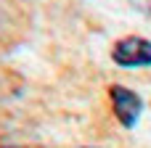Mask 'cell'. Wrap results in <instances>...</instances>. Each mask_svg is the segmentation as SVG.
<instances>
[{"instance_id":"3957f363","label":"cell","mask_w":151,"mask_h":148,"mask_svg":"<svg viewBox=\"0 0 151 148\" xmlns=\"http://www.w3.org/2000/svg\"><path fill=\"white\" fill-rule=\"evenodd\" d=\"M5 148H19V146H5Z\"/></svg>"},{"instance_id":"7a4b0ae2","label":"cell","mask_w":151,"mask_h":148,"mask_svg":"<svg viewBox=\"0 0 151 148\" xmlns=\"http://www.w3.org/2000/svg\"><path fill=\"white\" fill-rule=\"evenodd\" d=\"M109 95H111L117 119H119L125 127H135V122H138V117H141V111H143L141 98H138L130 87H122V85H111V87H109Z\"/></svg>"},{"instance_id":"6da1fadb","label":"cell","mask_w":151,"mask_h":148,"mask_svg":"<svg viewBox=\"0 0 151 148\" xmlns=\"http://www.w3.org/2000/svg\"><path fill=\"white\" fill-rule=\"evenodd\" d=\"M114 64L135 69V66H151V42L143 37H125L111 50Z\"/></svg>"}]
</instances>
